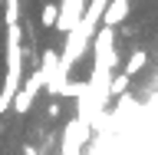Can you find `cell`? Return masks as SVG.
<instances>
[{
  "instance_id": "4",
  "label": "cell",
  "mask_w": 158,
  "mask_h": 155,
  "mask_svg": "<svg viewBox=\"0 0 158 155\" xmlns=\"http://www.w3.org/2000/svg\"><path fill=\"white\" fill-rule=\"evenodd\" d=\"M145 63H148V53H145V50H135V53L128 56V66H125V73L132 76V73H138V69L145 66Z\"/></svg>"
},
{
  "instance_id": "1",
  "label": "cell",
  "mask_w": 158,
  "mask_h": 155,
  "mask_svg": "<svg viewBox=\"0 0 158 155\" xmlns=\"http://www.w3.org/2000/svg\"><path fill=\"white\" fill-rule=\"evenodd\" d=\"M79 10H82V0H66L59 7V17H56V30H73L79 23Z\"/></svg>"
},
{
  "instance_id": "5",
  "label": "cell",
  "mask_w": 158,
  "mask_h": 155,
  "mask_svg": "<svg viewBox=\"0 0 158 155\" xmlns=\"http://www.w3.org/2000/svg\"><path fill=\"white\" fill-rule=\"evenodd\" d=\"M56 17H59V7L56 3H46V7H43V27H56Z\"/></svg>"
},
{
  "instance_id": "3",
  "label": "cell",
  "mask_w": 158,
  "mask_h": 155,
  "mask_svg": "<svg viewBox=\"0 0 158 155\" xmlns=\"http://www.w3.org/2000/svg\"><path fill=\"white\" fill-rule=\"evenodd\" d=\"M128 79H132V76H128V73H118V76L112 79V83H109L106 96H122V93H125V89H128Z\"/></svg>"
},
{
  "instance_id": "2",
  "label": "cell",
  "mask_w": 158,
  "mask_h": 155,
  "mask_svg": "<svg viewBox=\"0 0 158 155\" xmlns=\"http://www.w3.org/2000/svg\"><path fill=\"white\" fill-rule=\"evenodd\" d=\"M125 13H128V0H112L109 10H102V20H106V27H115L125 20Z\"/></svg>"
}]
</instances>
